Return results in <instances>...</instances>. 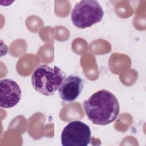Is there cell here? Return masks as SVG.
Masks as SVG:
<instances>
[{
	"label": "cell",
	"mask_w": 146,
	"mask_h": 146,
	"mask_svg": "<svg viewBox=\"0 0 146 146\" xmlns=\"http://www.w3.org/2000/svg\"><path fill=\"white\" fill-rule=\"evenodd\" d=\"M83 88V80L79 76L71 75L64 80L59 88V94L63 100L71 102L79 97Z\"/></svg>",
	"instance_id": "cell-6"
},
{
	"label": "cell",
	"mask_w": 146,
	"mask_h": 146,
	"mask_svg": "<svg viewBox=\"0 0 146 146\" xmlns=\"http://www.w3.org/2000/svg\"><path fill=\"white\" fill-rule=\"evenodd\" d=\"M22 97L19 86L14 80L4 79L0 81V106L9 108L16 106Z\"/></svg>",
	"instance_id": "cell-5"
},
{
	"label": "cell",
	"mask_w": 146,
	"mask_h": 146,
	"mask_svg": "<svg viewBox=\"0 0 146 146\" xmlns=\"http://www.w3.org/2000/svg\"><path fill=\"white\" fill-rule=\"evenodd\" d=\"M91 137L88 125L81 121H72L62 131L61 143L63 146H87L90 143Z\"/></svg>",
	"instance_id": "cell-4"
},
{
	"label": "cell",
	"mask_w": 146,
	"mask_h": 146,
	"mask_svg": "<svg viewBox=\"0 0 146 146\" xmlns=\"http://www.w3.org/2000/svg\"><path fill=\"white\" fill-rule=\"evenodd\" d=\"M104 11L97 1L83 0L73 8L71 18L73 25L79 29H86L102 21Z\"/></svg>",
	"instance_id": "cell-3"
},
{
	"label": "cell",
	"mask_w": 146,
	"mask_h": 146,
	"mask_svg": "<svg viewBox=\"0 0 146 146\" xmlns=\"http://www.w3.org/2000/svg\"><path fill=\"white\" fill-rule=\"evenodd\" d=\"M66 77V74L59 67L43 64L36 67L32 73L31 84L38 92L50 96L59 90Z\"/></svg>",
	"instance_id": "cell-2"
},
{
	"label": "cell",
	"mask_w": 146,
	"mask_h": 146,
	"mask_svg": "<svg viewBox=\"0 0 146 146\" xmlns=\"http://www.w3.org/2000/svg\"><path fill=\"white\" fill-rule=\"evenodd\" d=\"M83 109L88 119L94 124L104 125L117 119L120 106L117 99L112 92L101 90L84 100Z\"/></svg>",
	"instance_id": "cell-1"
}]
</instances>
